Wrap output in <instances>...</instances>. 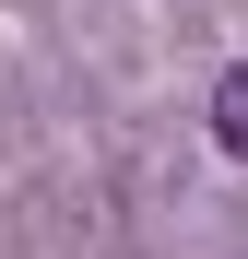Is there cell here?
Wrapping results in <instances>:
<instances>
[{
    "label": "cell",
    "instance_id": "1",
    "mask_svg": "<svg viewBox=\"0 0 248 259\" xmlns=\"http://www.w3.org/2000/svg\"><path fill=\"white\" fill-rule=\"evenodd\" d=\"M213 142L248 165V71H225V82H213Z\"/></svg>",
    "mask_w": 248,
    "mask_h": 259
}]
</instances>
